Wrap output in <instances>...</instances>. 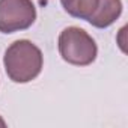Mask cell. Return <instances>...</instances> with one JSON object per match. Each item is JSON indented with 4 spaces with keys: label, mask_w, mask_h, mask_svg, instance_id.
Instances as JSON below:
<instances>
[{
    "label": "cell",
    "mask_w": 128,
    "mask_h": 128,
    "mask_svg": "<svg viewBox=\"0 0 128 128\" xmlns=\"http://www.w3.org/2000/svg\"><path fill=\"white\" fill-rule=\"evenodd\" d=\"M3 63L9 80L14 83H29L41 74L44 56L41 48L32 41L18 39L6 48Z\"/></svg>",
    "instance_id": "cell-1"
},
{
    "label": "cell",
    "mask_w": 128,
    "mask_h": 128,
    "mask_svg": "<svg viewBox=\"0 0 128 128\" xmlns=\"http://www.w3.org/2000/svg\"><path fill=\"white\" fill-rule=\"evenodd\" d=\"M62 59L76 66H88L96 59L98 47L95 39L83 29L71 26L63 29L57 39Z\"/></svg>",
    "instance_id": "cell-2"
},
{
    "label": "cell",
    "mask_w": 128,
    "mask_h": 128,
    "mask_svg": "<svg viewBox=\"0 0 128 128\" xmlns=\"http://www.w3.org/2000/svg\"><path fill=\"white\" fill-rule=\"evenodd\" d=\"M36 20L32 0H0V32L15 33L29 29Z\"/></svg>",
    "instance_id": "cell-3"
},
{
    "label": "cell",
    "mask_w": 128,
    "mask_h": 128,
    "mask_svg": "<svg viewBox=\"0 0 128 128\" xmlns=\"http://www.w3.org/2000/svg\"><path fill=\"white\" fill-rule=\"evenodd\" d=\"M122 14V2L120 0H100V5L94 15L88 20L94 27L106 29L112 26Z\"/></svg>",
    "instance_id": "cell-4"
},
{
    "label": "cell",
    "mask_w": 128,
    "mask_h": 128,
    "mask_svg": "<svg viewBox=\"0 0 128 128\" xmlns=\"http://www.w3.org/2000/svg\"><path fill=\"white\" fill-rule=\"evenodd\" d=\"M60 5L71 17L88 21L96 11L100 0H60Z\"/></svg>",
    "instance_id": "cell-5"
},
{
    "label": "cell",
    "mask_w": 128,
    "mask_h": 128,
    "mask_svg": "<svg viewBox=\"0 0 128 128\" xmlns=\"http://www.w3.org/2000/svg\"><path fill=\"white\" fill-rule=\"evenodd\" d=\"M0 126H2V128H5V126H6V122H5V119H3L2 116H0Z\"/></svg>",
    "instance_id": "cell-6"
}]
</instances>
